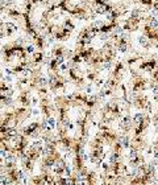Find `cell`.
I'll return each mask as SVG.
<instances>
[{
  "label": "cell",
  "instance_id": "obj_1",
  "mask_svg": "<svg viewBox=\"0 0 158 185\" xmlns=\"http://www.w3.org/2000/svg\"><path fill=\"white\" fill-rule=\"evenodd\" d=\"M156 66H157V60H149V61L141 63L140 69L141 70H146V71H152V70L156 69Z\"/></svg>",
  "mask_w": 158,
  "mask_h": 185
},
{
  "label": "cell",
  "instance_id": "obj_2",
  "mask_svg": "<svg viewBox=\"0 0 158 185\" xmlns=\"http://www.w3.org/2000/svg\"><path fill=\"white\" fill-rule=\"evenodd\" d=\"M118 140H120V144L122 148H129L130 147V139L128 138L126 135H122L118 138Z\"/></svg>",
  "mask_w": 158,
  "mask_h": 185
},
{
  "label": "cell",
  "instance_id": "obj_3",
  "mask_svg": "<svg viewBox=\"0 0 158 185\" xmlns=\"http://www.w3.org/2000/svg\"><path fill=\"white\" fill-rule=\"evenodd\" d=\"M42 60H45V56H43L42 52H37L34 53V60H33V63H41Z\"/></svg>",
  "mask_w": 158,
  "mask_h": 185
},
{
  "label": "cell",
  "instance_id": "obj_4",
  "mask_svg": "<svg viewBox=\"0 0 158 185\" xmlns=\"http://www.w3.org/2000/svg\"><path fill=\"white\" fill-rule=\"evenodd\" d=\"M25 52H26V53H34V46L33 45H28L25 48Z\"/></svg>",
  "mask_w": 158,
  "mask_h": 185
},
{
  "label": "cell",
  "instance_id": "obj_5",
  "mask_svg": "<svg viewBox=\"0 0 158 185\" xmlns=\"http://www.w3.org/2000/svg\"><path fill=\"white\" fill-rule=\"evenodd\" d=\"M86 92H87V94H91V92H92V87L88 86V87L86 89Z\"/></svg>",
  "mask_w": 158,
  "mask_h": 185
},
{
  "label": "cell",
  "instance_id": "obj_6",
  "mask_svg": "<svg viewBox=\"0 0 158 185\" xmlns=\"http://www.w3.org/2000/svg\"><path fill=\"white\" fill-rule=\"evenodd\" d=\"M0 78H3V75H2V73H0Z\"/></svg>",
  "mask_w": 158,
  "mask_h": 185
}]
</instances>
